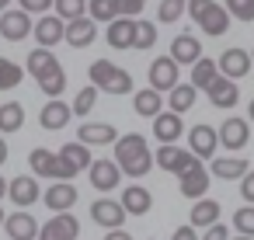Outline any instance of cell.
I'll return each mask as SVG.
<instances>
[{
	"mask_svg": "<svg viewBox=\"0 0 254 240\" xmlns=\"http://www.w3.org/2000/svg\"><path fill=\"white\" fill-rule=\"evenodd\" d=\"M115 164H119V167H122V174H129V178H143V174L153 167L150 143H146L139 132L119 136V139H115Z\"/></svg>",
	"mask_w": 254,
	"mask_h": 240,
	"instance_id": "1",
	"label": "cell"
},
{
	"mask_svg": "<svg viewBox=\"0 0 254 240\" xmlns=\"http://www.w3.org/2000/svg\"><path fill=\"white\" fill-rule=\"evenodd\" d=\"M87 77H91V84H94L101 94H129V91H132V77H129L122 66L108 63V60H94L91 70H87Z\"/></svg>",
	"mask_w": 254,
	"mask_h": 240,
	"instance_id": "2",
	"label": "cell"
},
{
	"mask_svg": "<svg viewBox=\"0 0 254 240\" xmlns=\"http://www.w3.org/2000/svg\"><path fill=\"white\" fill-rule=\"evenodd\" d=\"M209 178H212L209 167H205L202 160H195L191 167H185V171L178 174V181H181V195H185V198H195V202L205 198V191H209Z\"/></svg>",
	"mask_w": 254,
	"mask_h": 240,
	"instance_id": "3",
	"label": "cell"
},
{
	"mask_svg": "<svg viewBox=\"0 0 254 240\" xmlns=\"http://www.w3.org/2000/svg\"><path fill=\"white\" fill-rule=\"evenodd\" d=\"M87 174H91V184H94L98 191H112V188L122 184V167L115 164V157H98V160L87 167Z\"/></svg>",
	"mask_w": 254,
	"mask_h": 240,
	"instance_id": "4",
	"label": "cell"
},
{
	"mask_svg": "<svg viewBox=\"0 0 254 240\" xmlns=\"http://www.w3.org/2000/svg\"><path fill=\"white\" fill-rule=\"evenodd\" d=\"M80 237V223L73 212H53V219L39 230V240H77Z\"/></svg>",
	"mask_w": 254,
	"mask_h": 240,
	"instance_id": "5",
	"label": "cell"
},
{
	"mask_svg": "<svg viewBox=\"0 0 254 240\" xmlns=\"http://www.w3.org/2000/svg\"><path fill=\"white\" fill-rule=\"evenodd\" d=\"M198 157L191 153V150H181L178 143H167V146H160L157 153H153V164L160 167V171H171V174H181L185 167H191Z\"/></svg>",
	"mask_w": 254,
	"mask_h": 240,
	"instance_id": "6",
	"label": "cell"
},
{
	"mask_svg": "<svg viewBox=\"0 0 254 240\" xmlns=\"http://www.w3.org/2000/svg\"><path fill=\"white\" fill-rule=\"evenodd\" d=\"M91 219H94L98 226H105V230H122V223L129 219V212H126V205L115 202V198H98V202L91 205Z\"/></svg>",
	"mask_w": 254,
	"mask_h": 240,
	"instance_id": "7",
	"label": "cell"
},
{
	"mask_svg": "<svg viewBox=\"0 0 254 240\" xmlns=\"http://www.w3.org/2000/svg\"><path fill=\"white\" fill-rule=\"evenodd\" d=\"M35 28H32V18H28V11H4L0 14V39H7V42H25L28 35H32Z\"/></svg>",
	"mask_w": 254,
	"mask_h": 240,
	"instance_id": "8",
	"label": "cell"
},
{
	"mask_svg": "<svg viewBox=\"0 0 254 240\" xmlns=\"http://www.w3.org/2000/svg\"><path fill=\"white\" fill-rule=\"evenodd\" d=\"M178 84H181V80H178V63H174L171 56H160V60L150 63V87H153V91H160V94L167 91V94H171Z\"/></svg>",
	"mask_w": 254,
	"mask_h": 240,
	"instance_id": "9",
	"label": "cell"
},
{
	"mask_svg": "<svg viewBox=\"0 0 254 240\" xmlns=\"http://www.w3.org/2000/svg\"><path fill=\"white\" fill-rule=\"evenodd\" d=\"M254 66V60H251V53L247 49H240V46H230L223 56H219V73L223 77H230V80H240V77H247V70Z\"/></svg>",
	"mask_w": 254,
	"mask_h": 240,
	"instance_id": "10",
	"label": "cell"
},
{
	"mask_svg": "<svg viewBox=\"0 0 254 240\" xmlns=\"http://www.w3.org/2000/svg\"><path fill=\"white\" fill-rule=\"evenodd\" d=\"M7 195H11V202L18 205V209H28V205H35L39 198H42V188H39V178L35 174H21V178H14L11 184H7Z\"/></svg>",
	"mask_w": 254,
	"mask_h": 240,
	"instance_id": "11",
	"label": "cell"
},
{
	"mask_svg": "<svg viewBox=\"0 0 254 240\" xmlns=\"http://www.w3.org/2000/svg\"><path fill=\"white\" fill-rule=\"evenodd\" d=\"M42 202H46L49 212H70L77 205V188L70 181H56V184H49L42 191Z\"/></svg>",
	"mask_w": 254,
	"mask_h": 240,
	"instance_id": "12",
	"label": "cell"
},
{
	"mask_svg": "<svg viewBox=\"0 0 254 240\" xmlns=\"http://www.w3.org/2000/svg\"><path fill=\"white\" fill-rule=\"evenodd\" d=\"M4 230H7V237L11 240H39V219L32 216V212H25V209H18V212H11L7 219H4Z\"/></svg>",
	"mask_w": 254,
	"mask_h": 240,
	"instance_id": "13",
	"label": "cell"
},
{
	"mask_svg": "<svg viewBox=\"0 0 254 240\" xmlns=\"http://www.w3.org/2000/svg\"><path fill=\"white\" fill-rule=\"evenodd\" d=\"M216 146H219V129H212V125H195V129H188V150H191L198 160H202V157H212Z\"/></svg>",
	"mask_w": 254,
	"mask_h": 240,
	"instance_id": "14",
	"label": "cell"
},
{
	"mask_svg": "<svg viewBox=\"0 0 254 240\" xmlns=\"http://www.w3.org/2000/svg\"><path fill=\"white\" fill-rule=\"evenodd\" d=\"M171 60L181 66H195L198 60H202V42L191 35V32H185V35H178L174 42H171Z\"/></svg>",
	"mask_w": 254,
	"mask_h": 240,
	"instance_id": "15",
	"label": "cell"
},
{
	"mask_svg": "<svg viewBox=\"0 0 254 240\" xmlns=\"http://www.w3.org/2000/svg\"><path fill=\"white\" fill-rule=\"evenodd\" d=\"M205 94H209V101H212L216 108H233V105L240 101V87H237V80H230V77H223V73L205 87Z\"/></svg>",
	"mask_w": 254,
	"mask_h": 240,
	"instance_id": "16",
	"label": "cell"
},
{
	"mask_svg": "<svg viewBox=\"0 0 254 240\" xmlns=\"http://www.w3.org/2000/svg\"><path fill=\"white\" fill-rule=\"evenodd\" d=\"M251 143V129H247V119H226L219 125V146L226 150H244Z\"/></svg>",
	"mask_w": 254,
	"mask_h": 240,
	"instance_id": "17",
	"label": "cell"
},
{
	"mask_svg": "<svg viewBox=\"0 0 254 240\" xmlns=\"http://www.w3.org/2000/svg\"><path fill=\"white\" fill-rule=\"evenodd\" d=\"M73 119V108L66 105V101H46V108L39 112V125L42 129H49V132H56V129H66V122Z\"/></svg>",
	"mask_w": 254,
	"mask_h": 240,
	"instance_id": "18",
	"label": "cell"
},
{
	"mask_svg": "<svg viewBox=\"0 0 254 240\" xmlns=\"http://www.w3.org/2000/svg\"><path fill=\"white\" fill-rule=\"evenodd\" d=\"M35 39H39L42 49L60 46V42L66 39V21H63L60 14H56V18H39V25H35Z\"/></svg>",
	"mask_w": 254,
	"mask_h": 240,
	"instance_id": "19",
	"label": "cell"
},
{
	"mask_svg": "<svg viewBox=\"0 0 254 240\" xmlns=\"http://www.w3.org/2000/svg\"><path fill=\"white\" fill-rule=\"evenodd\" d=\"M94 39H98V21H94V18L66 21V42H70L73 49H87Z\"/></svg>",
	"mask_w": 254,
	"mask_h": 240,
	"instance_id": "20",
	"label": "cell"
},
{
	"mask_svg": "<svg viewBox=\"0 0 254 240\" xmlns=\"http://www.w3.org/2000/svg\"><path fill=\"white\" fill-rule=\"evenodd\" d=\"M181 132H185V125H181V115H174V112H160V115L153 119V136L160 139V146H167V143H178V139H181Z\"/></svg>",
	"mask_w": 254,
	"mask_h": 240,
	"instance_id": "21",
	"label": "cell"
},
{
	"mask_svg": "<svg viewBox=\"0 0 254 240\" xmlns=\"http://www.w3.org/2000/svg\"><path fill=\"white\" fill-rule=\"evenodd\" d=\"M247 171H251V167H247L244 157H216V160L209 164V174L219 178V181H237V178H244Z\"/></svg>",
	"mask_w": 254,
	"mask_h": 240,
	"instance_id": "22",
	"label": "cell"
},
{
	"mask_svg": "<svg viewBox=\"0 0 254 240\" xmlns=\"http://www.w3.org/2000/svg\"><path fill=\"white\" fill-rule=\"evenodd\" d=\"M136 39V18H115L108 25V46L112 49H132Z\"/></svg>",
	"mask_w": 254,
	"mask_h": 240,
	"instance_id": "23",
	"label": "cell"
},
{
	"mask_svg": "<svg viewBox=\"0 0 254 240\" xmlns=\"http://www.w3.org/2000/svg\"><path fill=\"white\" fill-rule=\"evenodd\" d=\"M77 139L87 143V146H108V143L119 139V132H115V125H108V122H87V125H80V136H77Z\"/></svg>",
	"mask_w": 254,
	"mask_h": 240,
	"instance_id": "24",
	"label": "cell"
},
{
	"mask_svg": "<svg viewBox=\"0 0 254 240\" xmlns=\"http://www.w3.org/2000/svg\"><path fill=\"white\" fill-rule=\"evenodd\" d=\"M122 205H126L129 216H146L150 205H153V195H150L143 184H126V191H122Z\"/></svg>",
	"mask_w": 254,
	"mask_h": 240,
	"instance_id": "25",
	"label": "cell"
},
{
	"mask_svg": "<svg viewBox=\"0 0 254 240\" xmlns=\"http://www.w3.org/2000/svg\"><path fill=\"white\" fill-rule=\"evenodd\" d=\"M132 108H136V115H143V119H157V115L164 112V94H160V91H153V87L136 91Z\"/></svg>",
	"mask_w": 254,
	"mask_h": 240,
	"instance_id": "26",
	"label": "cell"
},
{
	"mask_svg": "<svg viewBox=\"0 0 254 240\" xmlns=\"http://www.w3.org/2000/svg\"><path fill=\"white\" fill-rule=\"evenodd\" d=\"M198 28H202L205 35H226V28H230V11L219 7V4H212V7L198 18Z\"/></svg>",
	"mask_w": 254,
	"mask_h": 240,
	"instance_id": "27",
	"label": "cell"
},
{
	"mask_svg": "<svg viewBox=\"0 0 254 240\" xmlns=\"http://www.w3.org/2000/svg\"><path fill=\"white\" fill-rule=\"evenodd\" d=\"M39 87H42V94L53 101V98H60L63 91H66V73H63V66H60V60L39 77Z\"/></svg>",
	"mask_w": 254,
	"mask_h": 240,
	"instance_id": "28",
	"label": "cell"
},
{
	"mask_svg": "<svg viewBox=\"0 0 254 240\" xmlns=\"http://www.w3.org/2000/svg\"><path fill=\"white\" fill-rule=\"evenodd\" d=\"M195 101H198V87H195V84H178V87L167 94V105H171L174 115H185Z\"/></svg>",
	"mask_w": 254,
	"mask_h": 240,
	"instance_id": "29",
	"label": "cell"
},
{
	"mask_svg": "<svg viewBox=\"0 0 254 240\" xmlns=\"http://www.w3.org/2000/svg\"><path fill=\"white\" fill-rule=\"evenodd\" d=\"M212 223H219V202L216 198H198L195 205H191V226L198 230H205V226H212Z\"/></svg>",
	"mask_w": 254,
	"mask_h": 240,
	"instance_id": "30",
	"label": "cell"
},
{
	"mask_svg": "<svg viewBox=\"0 0 254 240\" xmlns=\"http://www.w3.org/2000/svg\"><path fill=\"white\" fill-rule=\"evenodd\" d=\"M28 164H32V174L35 178H49L53 181V171H56V153L46 150V146H35L28 153Z\"/></svg>",
	"mask_w": 254,
	"mask_h": 240,
	"instance_id": "31",
	"label": "cell"
},
{
	"mask_svg": "<svg viewBox=\"0 0 254 240\" xmlns=\"http://www.w3.org/2000/svg\"><path fill=\"white\" fill-rule=\"evenodd\" d=\"M87 18L112 25L115 18H122V0H91V4H87Z\"/></svg>",
	"mask_w": 254,
	"mask_h": 240,
	"instance_id": "32",
	"label": "cell"
},
{
	"mask_svg": "<svg viewBox=\"0 0 254 240\" xmlns=\"http://www.w3.org/2000/svg\"><path fill=\"white\" fill-rule=\"evenodd\" d=\"M21 125H25L21 101H4V105H0V132H18Z\"/></svg>",
	"mask_w": 254,
	"mask_h": 240,
	"instance_id": "33",
	"label": "cell"
},
{
	"mask_svg": "<svg viewBox=\"0 0 254 240\" xmlns=\"http://www.w3.org/2000/svg\"><path fill=\"white\" fill-rule=\"evenodd\" d=\"M216 77H219V63H212V60H205V56L191 66V84H195L198 91H205Z\"/></svg>",
	"mask_w": 254,
	"mask_h": 240,
	"instance_id": "34",
	"label": "cell"
},
{
	"mask_svg": "<svg viewBox=\"0 0 254 240\" xmlns=\"http://www.w3.org/2000/svg\"><path fill=\"white\" fill-rule=\"evenodd\" d=\"M21 80H25V70H21L14 60L0 56V91H14Z\"/></svg>",
	"mask_w": 254,
	"mask_h": 240,
	"instance_id": "35",
	"label": "cell"
},
{
	"mask_svg": "<svg viewBox=\"0 0 254 240\" xmlns=\"http://www.w3.org/2000/svg\"><path fill=\"white\" fill-rule=\"evenodd\" d=\"M66 160H73L77 164V171H87L91 164H94V157H91V146L87 143H80V139H73V143H66L63 150H60Z\"/></svg>",
	"mask_w": 254,
	"mask_h": 240,
	"instance_id": "36",
	"label": "cell"
},
{
	"mask_svg": "<svg viewBox=\"0 0 254 240\" xmlns=\"http://www.w3.org/2000/svg\"><path fill=\"white\" fill-rule=\"evenodd\" d=\"M53 63H56L53 49H42V46H39V49H32V53H28V63H25V66H28V73L39 80V77H42V73H46Z\"/></svg>",
	"mask_w": 254,
	"mask_h": 240,
	"instance_id": "37",
	"label": "cell"
},
{
	"mask_svg": "<svg viewBox=\"0 0 254 240\" xmlns=\"http://www.w3.org/2000/svg\"><path fill=\"white\" fill-rule=\"evenodd\" d=\"M56 14L63 21H77V18H87V0H56Z\"/></svg>",
	"mask_w": 254,
	"mask_h": 240,
	"instance_id": "38",
	"label": "cell"
},
{
	"mask_svg": "<svg viewBox=\"0 0 254 240\" xmlns=\"http://www.w3.org/2000/svg\"><path fill=\"white\" fill-rule=\"evenodd\" d=\"M150 46H157V25L136 18V39H132V49H150Z\"/></svg>",
	"mask_w": 254,
	"mask_h": 240,
	"instance_id": "39",
	"label": "cell"
},
{
	"mask_svg": "<svg viewBox=\"0 0 254 240\" xmlns=\"http://www.w3.org/2000/svg\"><path fill=\"white\" fill-rule=\"evenodd\" d=\"M98 94H101V91H98L94 84H91V87H84V91L73 98V105H70V108H73V115H80V119H84V115L98 105Z\"/></svg>",
	"mask_w": 254,
	"mask_h": 240,
	"instance_id": "40",
	"label": "cell"
},
{
	"mask_svg": "<svg viewBox=\"0 0 254 240\" xmlns=\"http://www.w3.org/2000/svg\"><path fill=\"white\" fill-rule=\"evenodd\" d=\"M185 11H188V0H160V7H157V18L167 25V21H178Z\"/></svg>",
	"mask_w": 254,
	"mask_h": 240,
	"instance_id": "41",
	"label": "cell"
},
{
	"mask_svg": "<svg viewBox=\"0 0 254 240\" xmlns=\"http://www.w3.org/2000/svg\"><path fill=\"white\" fill-rule=\"evenodd\" d=\"M233 226L240 237H254V205H244L233 212Z\"/></svg>",
	"mask_w": 254,
	"mask_h": 240,
	"instance_id": "42",
	"label": "cell"
},
{
	"mask_svg": "<svg viewBox=\"0 0 254 240\" xmlns=\"http://www.w3.org/2000/svg\"><path fill=\"white\" fill-rule=\"evenodd\" d=\"M223 7H226L230 18H237V21H251V18H254V0H226Z\"/></svg>",
	"mask_w": 254,
	"mask_h": 240,
	"instance_id": "43",
	"label": "cell"
},
{
	"mask_svg": "<svg viewBox=\"0 0 254 240\" xmlns=\"http://www.w3.org/2000/svg\"><path fill=\"white\" fill-rule=\"evenodd\" d=\"M80 171H77V164L73 160H66L63 153H56V171H53V181H73Z\"/></svg>",
	"mask_w": 254,
	"mask_h": 240,
	"instance_id": "44",
	"label": "cell"
},
{
	"mask_svg": "<svg viewBox=\"0 0 254 240\" xmlns=\"http://www.w3.org/2000/svg\"><path fill=\"white\" fill-rule=\"evenodd\" d=\"M53 4H56V0H18V7L28 11V14H42V11H49Z\"/></svg>",
	"mask_w": 254,
	"mask_h": 240,
	"instance_id": "45",
	"label": "cell"
},
{
	"mask_svg": "<svg viewBox=\"0 0 254 240\" xmlns=\"http://www.w3.org/2000/svg\"><path fill=\"white\" fill-rule=\"evenodd\" d=\"M202 240H230V230H226L223 223H212V226H205Z\"/></svg>",
	"mask_w": 254,
	"mask_h": 240,
	"instance_id": "46",
	"label": "cell"
},
{
	"mask_svg": "<svg viewBox=\"0 0 254 240\" xmlns=\"http://www.w3.org/2000/svg\"><path fill=\"white\" fill-rule=\"evenodd\" d=\"M240 195H244L247 205H254V171L244 174V181H240Z\"/></svg>",
	"mask_w": 254,
	"mask_h": 240,
	"instance_id": "47",
	"label": "cell"
},
{
	"mask_svg": "<svg viewBox=\"0 0 254 240\" xmlns=\"http://www.w3.org/2000/svg\"><path fill=\"white\" fill-rule=\"evenodd\" d=\"M212 4H216V0H188V14H191V18L198 21V18H202V14H205V11H209Z\"/></svg>",
	"mask_w": 254,
	"mask_h": 240,
	"instance_id": "48",
	"label": "cell"
},
{
	"mask_svg": "<svg viewBox=\"0 0 254 240\" xmlns=\"http://www.w3.org/2000/svg\"><path fill=\"white\" fill-rule=\"evenodd\" d=\"M143 7H146V0H122V18H139Z\"/></svg>",
	"mask_w": 254,
	"mask_h": 240,
	"instance_id": "49",
	"label": "cell"
},
{
	"mask_svg": "<svg viewBox=\"0 0 254 240\" xmlns=\"http://www.w3.org/2000/svg\"><path fill=\"white\" fill-rule=\"evenodd\" d=\"M171 240H202V237H198V233H195V226H191V223H188V226H178V230H174V237H171Z\"/></svg>",
	"mask_w": 254,
	"mask_h": 240,
	"instance_id": "50",
	"label": "cell"
},
{
	"mask_svg": "<svg viewBox=\"0 0 254 240\" xmlns=\"http://www.w3.org/2000/svg\"><path fill=\"white\" fill-rule=\"evenodd\" d=\"M105 240H132V237H129L126 230H108V237H105Z\"/></svg>",
	"mask_w": 254,
	"mask_h": 240,
	"instance_id": "51",
	"label": "cell"
},
{
	"mask_svg": "<svg viewBox=\"0 0 254 240\" xmlns=\"http://www.w3.org/2000/svg\"><path fill=\"white\" fill-rule=\"evenodd\" d=\"M4 160H7V139L0 136V164H4Z\"/></svg>",
	"mask_w": 254,
	"mask_h": 240,
	"instance_id": "52",
	"label": "cell"
},
{
	"mask_svg": "<svg viewBox=\"0 0 254 240\" xmlns=\"http://www.w3.org/2000/svg\"><path fill=\"white\" fill-rule=\"evenodd\" d=\"M7 184H11V181H4V178H0V198L7 195Z\"/></svg>",
	"mask_w": 254,
	"mask_h": 240,
	"instance_id": "53",
	"label": "cell"
},
{
	"mask_svg": "<svg viewBox=\"0 0 254 240\" xmlns=\"http://www.w3.org/2000/svg\"><path fill=\"white\" fill-rule=\"evenodd\" d=\"M247 115H251V122H254V98L247 101Z\"/></svg>",
	"mask_w": 254,
	"mask_h": 240,
	"instance_id": "54",
	"label": "cell"
},
{
	"mask_svg": "<svg viewBox=\"0 0 254 240\" xmlns=\"http://www.w3.org/2000/svg\"><path fill=\"white\" fill-rule=\"evenodd\" d=\"M7 4H11V0H0V14H4V11H7Z\"/></svg>",
	"mask_w": 254,
	"mask_h": 240,
	"instance_id": "55",
	"label": "cell"
},
{
	"mask_svg": "<svg viewBox=\"0 0 254 240\" xmlns=\"http://www.w3.org/2000/svg\"><path fill=\"white\" fill-rule=\"evenodd\" d=\"M233 240H254V237H233Z\"/></svg>",
	"mask_w": 254,
	"mask_h": 240,
	"instance_id": "56",
	"label": "cell"
},
{
	"mask_svg": "<svg viewBox=\"0 0 254 240\" xmlns=\"http://www.w3.org/2000/svg\"><path fill=\"white\" fill-rule=\"evenodd\" d=\"M0 223H4V212H0Z\"/></svg>",
	"mask_w": 254,
	"mask_h": 240,
	"instance_id": "57",
	"label": "cell"
},
{
	"mask_svg": "<svg viewBox=\"0 0 254 240\" xmlns=\"http://www.w3.org/2000/svg\"><path fill=\"white\" fill-rule=\"evenodd\" d=\"M251 60H254V49H251Z\"/></svg>",
	"mask_w": 254,
	"mask_h": 240,
	"instance_id": "58",
	"label": "cell"
}]
</instances>
